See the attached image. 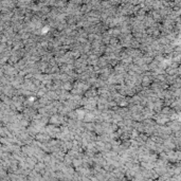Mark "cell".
Returning <instances> with one entry per match:
<instances>
[{
  "label": "cell",
  "mask_w": 181,
  "mask_h": 181,
  "mask_svg": "<svg viewBox=\"0 0 181 181\" xmlns=\"http://www.w3.org/2000/svg\"><path fill=\"white\" fill-rule=\"evenodd\" d=\"M152 82H153L152 77L148 76L147 74H145L144 76H142V86H143V87L150 86V85L152 84Z\"/></svg>",
  "instance_id": "cell-5"
},
{
  "label": "cell",
  "mask_w": 181,
  "mask_h": 181,
  "mask_svg": "<svg viewBox=\"0 0 181 181\" xmlns=\"http://www.w3.org/2000/svg\"><path fill=\"white\" fill-rule=\"evenodd\" d=\"M28 179L29 180H40V179H42V175L40 173H38L37 171H35V169H32L28 176Z\"/></svg>",
  "instance_id": "cell-4"
},
{
  "label": "cell",
  "mask_w": 181,
  "mask_h": 181,
  "mask_svg": "<svg viewBox=\"0 0 181 181\" xmlns=\"http://www.w3.org/2000/svg\"><path fill=\"white\" fill-rule=\"evenodd\" d=\"M24 81H26V77L22 76L21 74H19V73H18L17 75H15V76L12 77L11 84H12L16 89H18V88H20V87H22V85H24Z\"/></svg>",
  "instance_id": "cell-1"
},
{
  "label": "cell",
  "mask_w": 181,
  "mask_h": 181,
  "mask_svg": "<svg viewBox=\"0 0 181 181\" xmlns=\"http://www.w3.org/2000/svg\"><path fill=\"white\" fill-rule=\"evenodd\" d=\"M88 55V65L90 66H95L98 64V58H100V56L97 55L95 53H93L92 51L90 52L89 54H87Z\"/></svg>",
  "instance_id": "cell-3"
},
{
  "label": "cell",
  "mask_w": 181,
  "mask_h": 181,
  "mask_svg": "<svg viewBox=\"0 0 181 181\" xmlns=\"http://www.w3.org/2000/svg\"><path fill=\"white\" fill-rule=\"evenodd\" d=\"M73 84L72 82H64L63 83V89H65V90H68V91H71L73 89Z\"/></svg>",
  "instance_id": "cell-6"
},
{
  "label": "cell",
  "mask_w": 181,
  "mask_h": 181,
  "mask_svg": "<svg viewBox=\"0 0 181 181\" xmlns=\"http://www.w3.org/2000/svg\"><path fill=\"white\" fill-rule=\"evenodd\" d=\"M35 139L37 140L38 142H40L42 144H46V143H48V142H49L52 138L45 131V130H42V131L38 132L37 136L35 137Z\"/></svg>",
  "instance_id": "cell-2"
}]
</instances>
